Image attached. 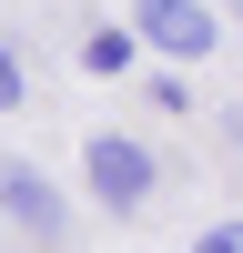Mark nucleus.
<instances>
[{"label": "nucleus", "instance_id": "20e7f679", "mask_svg": "<svg viewBox=\"0 0 243 253\" xmlns=\"http://www.w3.org/2000/svg\"><path fill=\"white\" fill-rule=\"evenodd\" d=\"M81 71H132V31H91L81 41Z\"/></svg>", "mask_w": 243, "mask_h": 253}, {"label": "nucleus", "instance_id": "f03ea898", "mask_svg": "<svg viewBox=\"0 0 243 253\" xmlns=\"http://www.w3.org/2000/svg\"><path fill=\"white\" fill-rule=\"evenodd\" d=\"M91 193L112 203V213H142V203H152V152H142L132 132H91Z\"/></svg>", "mask_w": 243, "mask_h": 253}, {"label": "nucleus", "instance_id": "423d86ee", "mask_svg": "<svg viewBox=\"0 0 243 253\" xmlns=\"http://www.w3.org/2000/svg\"><path fill=\"white\" fill-rule=\"evenodd\" d=\"M193 253H243V223H223V233H202Z\"/></svg>", "mask_w": 243, "mask_h": 253}, {"label": "nucleus", "instance_id": "7ed1b4c3", "mask_svg": "<svg viewBox=\"0 0 243 253\" xmlns=\"http://www.w3.org/2000/svg\"><path fill=\"white\" fill-rule=\"evenodd\" d=\"M0 213L20 223V233H40V243H61V193H51V172H40V162H0Z\"/></svg>", "mask_w": 243, "mask_h": 253}, {"label": "nucleus", "instance_id": "f257e3e1", "mask_svg": "<svg viewBox=\"0 0 243 253\" xmlns=\"http://www.w3.org/2000/svg\"><path fill=\"white\" fill-rule=\"evenodd\" d=\"M132 41L162 51V61H202L223 41V20L202 10V0H132Z\"/></svg>", "mask_w": 243, "mask_h": 253}, {"label": "nucleus", "instance_id": "39448f33", "mask_svg": "<svg viewBox=\"0 0 243 253\" xmlns=\"http://www.w3.org/2000/svg\"><path fill=\"white\" fill-rule=\"evenodd\" d=\"M20 101V61H10V41H0V112Z\"/></svg>", "mask_w": 243, "mask_h": 253}]
</instances>
